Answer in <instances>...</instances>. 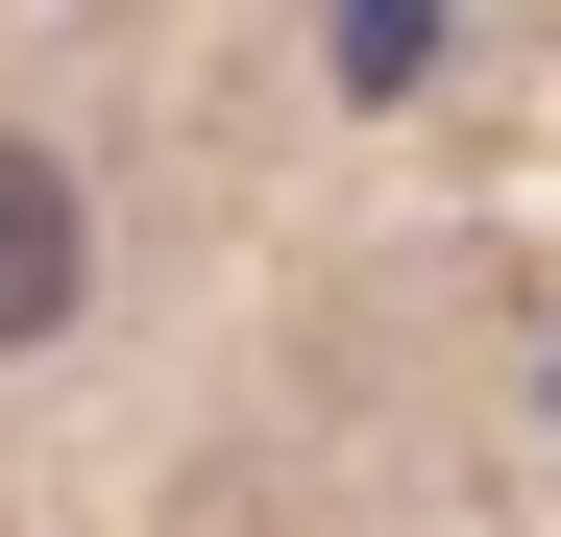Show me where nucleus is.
Segmentation results:
<instances>
[{"mask_svg": "<svg viewBox=\"0 0 561 537\" xmlns=\"http://www.w3.org/2000/svg\"><path fill=\"white\" fill-rule=\"evenodd\" d=\"M415 49H439V0H342V73H366V99H391Z\"/></svg>", "mask_w": 561, "mask_h": 537, "instance_id": "nucleus-2", "label": "nucleus"}, {"mask_svg": "<svg viewBox=\"0 0 561 537\" xmlns=\"http://www.w3.org/2000/svg\"><path fill=\"white\" fill-rule=\"evenodd\" d=\"M73 268H99V244H73V171H49V147H0V342H49V318H73Z\"/></svg>", "mask_w": 561, "mask_h": 537, "instance_id": "nucleus-1", "label": "nucleus"}]
</instances>
